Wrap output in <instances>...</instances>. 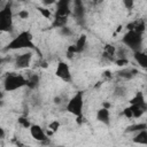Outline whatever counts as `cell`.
<instances>
[{
    "label": "cell",
    "instance_id": "36",
    "mask_svg": "<svg viewBox=\"0 0 147 147\" xmlns=\"http://www.w3.org/2000/svg\"><path fill=\"white\" fill-rule=\"evenodd\" d=\"M111 107V105L109 103V102H103V108H106V109H109Z\"/></svg>",
    "mask_w": 147,
    "mask_h": 147
},
{
    "label": "cell",
    "instance_id": "9",
    "mask_svg": "<svg viewBox=\"0 0 147 147\" xmlns=\"http://www.w3.org/2000/svg\"><path fill=\"white\" fill-rule=\"evenodd\" d=\"M30 134H31V137L34 140H37V141H39L41 144H46L47 140H48L47 133H45L44 130L39 125H37V124H32L31 125V127H30Z\"/></svg>",
    "mask_w": 147,
    "mask_h": 147
},
{
    "label": "cell",
    "instance_id": "21",
    "mask_svg": "<svg viewBox=\"0 0 147 147\" xmlns=\"http://www.w3.org/2000/svg\"><path fill=\"white\" fill-rule=\"evenodd\" d=\"M145 98H144V93L142 92H137L136 95L130 100V105H142L145 103Z\"/></svg>",
    "mask_w": 147,
    "mask_h": 147
},
{
    "label": "cell",
    "instance_id": "20",
    "mask_svg": "<svg viewBox=\"0 0 147 147\" xmlns=\"http://www.w3.org/2000/svg\"><path fill=\"white\" fill-rule=\"evenodd\" d=\"M67 22H68V17H62V16H56V15H55L52 26H53V28H59V29H61V28H63V26L67 25Z\"/></svg>",
    "mask_w": 147,
    "mask_h": 147
},
{
    "label": "cell",
    "instance_id": "24",
    "mask_svg": "<svg viewBox=\"0 0 147 147\" xmlns=\"http://www.w3.org/2000/svg\"><path fill=\"white\" fill-rule=\"evenodd\" d=\"M17 122H18V124H21L24 129H30V127H31V125H32V124L30 123V121H29L26 117H23V116L18 117Z\"/></svg>",
    "mask_w": 147,
    "mask_h": 147
},
{
    "label": "cell",
    "instance_id": "4",
    "mask_svg": "<svg viewBox=\"0 0 147 147\" xmlns=\"http://www.w3.org/2000/svg\"><path fill=\"white\" fill-rule=\"evenodd\" d=\"M26 86V78H24L22 75L15 74V72H9L3 80V88L7 92L16 91L21 87Z\"/></svg>",
    "mask_w": 147,
    "mask_h": 147
},
{
    "label": "cell",
    "instance_id": "17",
    "mask_svg": "<svg viewBox=\"0 0 147 147\" xmlns=\"http://www.w3.org/2000/svg\"><path fill=\"white\" fill-rule=\"evenodd\" d=\"M115 56H116V47L114 45H106L103 57L108 59L109 61H115Z\"/></svg>",
    "mask_w": 147,
    "mask_h": 147
},
{
    "label": "cell",
    "instance_id": "16",
    "mask_svg": "<svg viewBox=\"0 0 147 147\" xmlns=\"http://www.w3.org/2000/svg\"><path fill=\"white\" fill-rule=\"evenodd\" d=\"M132 141L134 144H139V145H147V130L137 132L136 136L132 138Z\"/></svg>",
    "mask_w": 147,
    "mask_h": 147
},
{
    "label": "cell",
    "instance_id": "8",
    "mask_svg": "<svg viewBox=\"0 0 147 147\" xmlns=\"http://www.w3.org/2000/svg\"><path fill=\"white\" fill-rule=\"evenodd\" d=\"M74 17L76 18V21L83 25V22L85 20V6L83 3V1L80 0H75L74 1V11H72Z\"/></svg>",
    "mask_w": 147,
    "mask_h": 147
},
{
    "label": "cell",
    "instance_id": "19",
    "mask_svg": "<svg viewBox=\"0 0 147 147\" xmlns=\"http://www.w3.org/2000/svg\"><path fill=\"white\" fill-rule=\"evenodd\" d=\"M142 130H147V124L146 123H138V124H132L125 129L126 133H132V132H140Z\"/></svg>",
    "mask_w": 147,
    "mask_h": 147
},
{
    "label": "cell",
    "instance_id": "10",
    "mask_svg": "<svg viewBox=\"0 0 147 147\" xmlns=\"http://www.w3.org/2000/svg\"><path fill=\"white\" fill-rule=\"evenodd\" d=\"M55 5H56V11H55L56 16L68 17L71 14L70 1H68V0H60V1H56Z\"/></svg>",
    "mask_w": 147,
    "mask_h": 147
},
{
    "label": "cell",
    "instance_id": "27",
    "mask_svg": "<svg viewBox=\"0 0 147 147\" xmlns=\"http://www.w3.org/2000/svg\"><path fill=\"white\" fill-rule=\"evenodd\" d=\"M38 9V11L41 14V16H44L45 18H49L51 17V11H49V9H47V8H44V7H38L37 8Z\"/></svg>",
    "mask_w": 147,
    "mask_h": 147
},
{
    "label": "cell",
    "instance_id": "29",
    "mask_svg": "<svg viewBox=\"0 0 147 147\" xmlns=\"http://www.w3.org/2000/svg\"><path fill=\"white\" fill-rule=\"evenodd\" d=\"M74 54H77V49H76V46L75 45H70L68 47V51H67V55L68 57H72Z\"/></svg>",
    "mask_w": 147,
    "mask_h": 147
},
{
    "label": "cell",
    "instance_id": "11",
    "mask_svg": "<svg viewBox=\"0 0 147 147\" xmlns=\"http://www.w3.org/2000/svg\"><path fill=\"white\" fill-rule=\"evenodd\" d=\"M138 74H139L138 69L131 67V68H123V69H121L117 72V76L121 77V78H123V79L130 80V79H133Z\"/></svg>",
    "mask_w": 147,
    "mask_h": 147
},
{
    "label": "cell",
    "instance_id": "7",
    "mask_svg": "<svg viewBox=\"0 0 147 147\" xmlns=\"http://www.w3.org/2000/svg\"><path fill=\"white\" fill-rule=\"evenodd\" d=\"M32 61V53L31 52H25L23 54H20L15 57L14 64L16 69H26Z\"/></svg>",
    "mask_w": 147,
    "mask_h": 147
},
{
    "label": "cell",
    "instance_id": "32",
    "mask_svg": "<svg viewBox=\"0 0 147 147\" xmlns=\"http://www.w3.org/2000/svg\"><path fill=\"white\" fill-rule=\"evenodd\" d=\"M123 115H124L126 118H132V111H131L130 107H126V108L123 110Z\"/></svg>",
    "mask_w": 147,
    "mask_h": 147
},
{
    "label": "cell",
    "instance_id": "14",
    "mask_svg": "<svg viewBox=\"0 0 147 147\" xmlns=\"http://www.w3.org/2000/svg\"><path fill=\"white\" fill-rule=\"evenodd\" d=\"M40 83V77L37 74H30L29 77L26 78V87L30 90H34L39 86Z\"/></svg>",
    "mask_w": 147,
    "mask_h": 147
},
{
    "label": "cell",
    "instance_id": "26",
    "mask_svg": "<svg viewBox=\"0 0 147 147\" xmlns=\"http://www.w3.org/2000/svg\"><path fill=\"white\" fill-rule=\"evenodd\" d=\"M59 32H60L61 36H64V37H70V36L72 34V30H71L69 26H67V25L63 26V28H61Z\"/></svg>",
    "mask_w": 147,
    "mask_h": 147
},
{
    "label": "cell",
    "instance_id": "18",
    "mask_svg": "<svg viewBox=\"0 0 147 147\" xmlns=\"http://www.w3.org/2000/svg\"><path fill=\"white\" fill-rule=\"evenodd\" d=\"M86 44H87V37H86V34H80L79 38L77 39L76 44H75L76 49H77V53H82L85 49Z\"/></svg>",
    "mask_w": 147,
    "mask_h": 147
},
{
    "label": "cell",
    "instance_id": "23",
    "mask_svg": "<svg viewBox=\"0 0 147 147\" xmlns=\"http://www.w3.org/2000/svg\"><path fill=\"white\" fill-rule=\"evenodd\" d=\"M134 23V31H137V32H139V33H144V31H145V22L144 21H136V22H133Z\"/></svg>",
    "mask_w": 147,
    "mask_h": 147
},
{
    "label": "cell",
    "instance_id": "6",
    "mask_svg": "<svg viewBox=\"0 0 147 147\" xmlns=\"http://www.w3.org/2000/svg\"><path fill=\"white\" fill-rule=\"evenodd\" d=\"M55 75L61 78L63 82L65 83H70L72 80V76H71V72H70V68L68 65V63L61 61L57 63V67L55 69Z\"/></svg>",
    "mask_w": 147,
    "mask_h": 147
},
{
    "label": "cell",
    "instance_id": "33",
    "mask_svg": "<svg viewBox=\"0 0 147 147\" xmlns=\"http://www.w3.org/2000/svg\"><path fill=\"white\" fill-rule=\"evenodd\" d=\"M123 3H124V6H125L126 9H132V7H133V5H134V2H133L132 0H124Z\"/></svg>",
    "mask_w": 147,
    "mask_h": 147
},
{
    "label": "cell",
    "instance_id": "31",
    "mask_svg": "<svg viewBox=\"0 0 147 147\" xmlns=\"http://www.w3.org/2000/svg\"><path fill=\"white\" fill-rule=\"evenodd\" d=\"M18 16H20V18H22V20H26V18H29V11L28 10H25V9H22V10H20L18 11V14H17Z\"/></svg>",
    "mask_w": 147,
    "mask_h": 147
},
{
    "label": "cell",
    "instance_id": "15",
    "mask_svg": "<svg viewBox=\"0 0 147 147\" xmlns=\"http://www.w3.org/2000/svg\"><path fill=\"white\" fill-rule=\"evenodd\" d=\"M133 57L141 68L147 69V53L146 52H142V51L136 52L133 53Z\"/></svg>",
    "mask_w": 147,
    "mask_h": 147
},
{
    "label": "cell",
    "instance_id": "13",
    "mask_svg": "<svg viewBox=\"0 0 147 147\" xmlns=\"http://www.w3.org/2000/svg\"><path fill=\"white\" fill-rule=\"evenodd\" d=\"M96 119L99 122H101L102 124L105 125H110V114H109V109H106V108H100L98 111H96Z\"/></svg>",
    "mask_w": 147,
    "mask_h": 147
},
{
    "label": "cell",
    "instance_id": "12",
    "mask_svg": "<svg viewBox=\"0 0 147 147\" xmlns=\"http://www.w3.org/2000/svg\"><path fill=\"white\" fill-rule=\"evenodd\" d=\"M129 107L132 111L133 118H139L147 111V102H145L142 105H130Z\"/></svg>",
    "mask_w": 147,
    "mask_h": 147
},
{
    "label": "cell",
    "instance_id": "22",
    "mask_svg": "<svg viewBox=\"0 0 147 147\" xmlns=\"http://www.w3.org/2000/svg\"><path fill=\"white\" fill-rule=\"evenodd\" d=\"M127 47L125 46H121L119 48H116V56L117 59H127L126 57V53H127Z\"/></svg>",
    "mask_w": 147,
    "mask_h": 147
},
{
    "label": "cell",
    "instance_id": "34",
    "mask_svg": "<svg viewBox=\"0 0 147 147\" xmlns=\"http://www.w3.org/2000/svg\"><path fill=\"white\" fill-rule=\"evenodd\" d=\"M54 102H55L56 105H60V103H61V96H55V98H54Z\"/></svg>",
    "mask_w": 147,
    "mask_h": 147
},
{
    "label": "cell",
    "instance_id": "35",
    "mask_svg": "<svg viewBox=\"0 0 147 147\" xmlns=\"http://www.w3.org/2000/svg\"><path fill=\"white\" fill-rule=\"evenodd\" d=\"M83 119H84V117H83V116H78V117H77V123L80 125V124L83 123Z\"/></svg>",
    "mask_w": 147,
    "mask_h": 147
},
{
    "label": "cell",
    "instance_id": "38",
    "mask_svg": "<svg viewBox=\"0 0 147 147\" xmlns=\"http://www.w3.org/2000/svg\"><path fill=\"white\" fill-rule=\"evenodd\" d=\"M57 147H62V146H57Z\"/></svg>",
    "mask_w": 147,
    "mask_h": 147
},
{
    "label": "cell",
    "instance_id": "3",
    "mask_svg": "<svg viewBox=\"0 0 147 147\" xmlns=\"http://www.w3.org/2000/svg\"><path fill=\"white\" fill-rule=\"evenodd\" d=\"M83 107H84V93L82 91H77L74 96L70 98L68 101L65 109L72 114L74 116H83Z\"/></svg>",
    "mask_w": 147,
    "mask_h": 147
},
{
    "label": "cell",
    "instance_id": "25",
    "mask_svg": "<svg viewBox=\"0 0 147 147\" xmlns=\"http://www.w3.org/2000/svg\"><path fill=\"white\" fill-rule=\"evenodd\" d=\"M115 95H116V96H119V98L125 96V95H126V90H125V87L122 86V85L116 86V88H115Z\"/></svg>",
    "mask_w": 147,
    "mask_h": 147
},
{
    "label": "cell",
    "instance_id": "5",
    "mask_svg": "<svg viewBox=\"0 0 147 147\" xmlns=\"http://www.w3.org/2000/svg\"><path fill=\"white\" fill-rule=\"evenodd\" d=\"M0 30L5 32H11L13 30V11L10 3H7L6 7L0 10Z\"/></svg>",
    "mask_w": 147,
    "mask_h": 147
},
{
    "label": "cell",
    "instance_id": "30",
    "mask_svg": "<svg viewBox=\"0 0 147 147\" xmlns=\"http://www.w3.org/2000/svg\"><path fill=\"white\" fill-rule=\"evenodd\" d=\"M115 63L118 67H124V65L129 64V60L127 59H117V60H115Z\"/></svg>",
    "mask_w": 147,
    "mask_h": 147
},
{
    "label": "cell",
    "instance_id": "2",
    "mask_svg": "<svg viewBox=\"0 0 147 147\" xmlns=\"http://www.w3.org/2000/svg\"><path fill=\"white\" fill-rule=\"evenodd\" d=\"M142 41H144V37L142 33H139L134 30H130L127 31L123 38H122V42L125 47H127L130 51H132L133 53L141 51L142 47Z\"/></svg>",
    "mask_w": 147,
    "mask_h": 147
},
{
    "label": "cell",
    "instance_id": "1",
    "mask_svg": "<svg viewBox=\"0 0 147 147\" xmlns=\"http://www.w3.org/2000/svg\"><path fill=\"white\" fill-rule=\"evenodd\" d=\"M23 48H30L39 52L38 48L34 46V44L32 42V34L30 31H23L18 33L14 39H11L8 42V45L3 48V51H16Z\"/></svg>",
    "mask_w": 147,
    "mask_h": 147
},
{
    "label": "cell",
    "instance_id": "28",
    "mask_svg": "<svg viewBox=\"0 0 147 147\" xmlns=\"http://www.w3.org/2000/svg\"><path fill=\"white\" fill-rule=\"evenodd\" d=\"M48 129L51 130V132H56L60 129V122L59 121H53L52 123L48 124Z\"/></svg>",
    "mask_w": 147,
    "mask_h": 147
},
{
    "label": "cell",
    "instance_id": "37",
    "mask_svg": "<svg viewBox=\"0 0 147 147\" xmlns=\"http://www.w3.org/2000/svg\"><path fill=\"white\" fill-rule=\"evenodd\" d=\"M0 138H1V139L5 138V130H3V129H0Z\"/></svg>",
    "mask_w": 147,
    "mask_h": 147
}]
</instances>
